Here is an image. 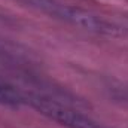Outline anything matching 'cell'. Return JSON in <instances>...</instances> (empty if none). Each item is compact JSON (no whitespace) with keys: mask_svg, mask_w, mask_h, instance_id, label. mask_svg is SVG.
<instances>
[{"mask_svg":"<svg viewBox=\"0 0 128 128\" xmlns=\"http://www.w3.org/2000/svg\"><path fill=\"white\" fill-rule=\"evenodd\" d=\"M24 97H26V104H30L40 115L46 116L54 122H58L66 128H106L92 118H90L88 115L54 98L34 92L28 94L24 92Z\"/></svg>","mask_w":128,"mask_h":128,"instance_id":"2","label":"cell"},{"mask_svg":"<svg viewBox=\"0 0 128 128\" xmlns=\"http://www.w3.org/2000/svg\"><path fill=\"white\" fill-rule=\"evenodd\" d=\"M24 2L34 9L55 20L67 22L73 27H78L84 32L104 37H122L125 34V30L121 26L82 8L64 3L61 0H24Z\"/></svg>","mask_w":128,"mask_h":128,"instance_id":"1","label":"cell"},{"mask_svg":"<svg viewBox=\"0 0 128 128\" xmlns=\"http://www.w3.org/2000/svg\"><path fill=\"white\" fill-rule=\"evenodd\" d=\"M0 104L8 107H15V109L21 107L22 104H26L24 92L16 90L9 82L0 79Z\"/></svg>","mask_w":128,"mask_h":128,"instance_id":"3","label":"cell"}]
</instances>
